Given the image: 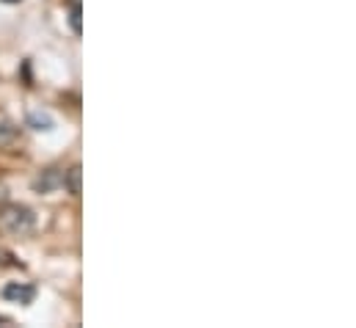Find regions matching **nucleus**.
Instances as JSON below:
<instances>
[{
	"label": "nucleus",
	"mask_w": 356,
	"mask_h": 328,
	"mask_svg": "<svg viewBox=\"0 0 356 328\" xmlns=\"http://www.w3.org/2000/svg\"><path fill=\"white\" fill-rule=\"evenodd\" d=\"M36 224V215L28 210V207H19V204H11L0 213V229L6 235H28Z\"/></svg>",
	"instance_id": "obj_1"
},
{
	"label": "nucleus",
	"mask_w": 356,
	"mask_h": 328,
	"mask_svg": "<svg viewBox=\"0 0 356 328\" xmlns=\"http://www.w3.org/2000/svg\"><path fill=\"white\" fill-rule=\"evenodd\" d=\"M3 301H11V304H19V306H31L33 298H36V287L33 284H25V281H11L3 287Z\"/></svg>",
	"instance_id": "obj_2"
},
{
	"label": "nucleus",
	"mask_w": 356,
	"mask_h": 328,
	"mask_svg": "<svg viewBox=\"0 0 356 328\" xmlns=\"http://www.w3.org/2000/svg\"><path fill=\"white\" fill-rule=\"evenodd\" d=\"M28 124H31L33 130H39V133H50V130L56 127V122H53L50 113H31V116H28Z\"/></svg>",
	"instance_id": "obj_3"
},
{
	"label": "nucleus",
	"mask_w": 356,
	"mask_h": 328,
	"mask_svg": "<svg viewBox=\"0 0 356 328\" xmlns=\"http://www.w3.org/2000/svg\"><path fill=\"white\" fill-rule=\"evenodd\" d=\"M70 25H72V31L81 36V31H83V25H81V0H72V8H70Z\"/></svg>",
	"instance_id": "obj_4"
},
{
	"label": "nucleus",
	"mask_w": 356,
	"mask_h": 328,
	"mask_svg": "<svg viewBox=\"0 0 356 328\" xmlns=\"http://www.w3.org/2000/svg\"><path fill=\"white\" fill-rule=\"evenodd\" d=\"M67 185H70V193H72V196L81 193V168H78V165L70 168V179H67Z\"/></svg>",
	"instance_id": "obj_5"
},
{
	"label": "nucleus",
	"mask_w": 356,
	"mask_h": 328,
	"mask_svg": "<svg viewBox=\"0 0 356 328\" xmlns=\"http://www.w3.org/2000/svg\"><path fill=\"white\" fill-rule=\"evenodd\" d=\"M3 3H22V0H3Z\"/></svg>",
	"instance_id": "obj_6"
}]
</instances>
